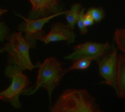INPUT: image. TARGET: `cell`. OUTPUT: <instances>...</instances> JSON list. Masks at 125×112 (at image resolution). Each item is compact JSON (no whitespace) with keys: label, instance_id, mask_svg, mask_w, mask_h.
Masks as SVG:
<instances>
[{"label":"cell","instance_id":"6da1fadb","mask_svg":"<svg viewBox=\"0 0 125 112\" xmlns=\"http://www.w3.org/2000/svg\"><path fill=\"white\" fill-rule=\"evenodd\" d=\"M83 89H67L56 99L51 112H101L100 106Z\"/></svg>","mask_w":125,"mask_h":112},{"label":"cell","instance_id":"7a4b0ae2","mask_svg":"<svg viewBox=\"0 0 125 112\" xmlns=\"http://www.w3.org/2000/svg\"><path fill=\"white\" fill-rule=\"evenodd\" d=\"M62 63L54 57L46 58L39 66L35 85L30 88H26L22 94L26 95H33L40 87H42L48 91L50 106H51V96L55 87L59 85L63 77L66 74L65 69H62Z\"/></svg>","mask_w":125,"mask_h":112},{"label":"cell","instance_id":"3957f363","mask_svg":"<svg viewBox=\"0 0 125 112\" xmlns=\"http://www.w3.org/2000/svg\"><path fill=\"white\" fill-rule=\"evenodd\" d=\"M7 41L8 42L4 44L3 50L7 52L8 64L15 65L22 71L26 69L31 71L40 66V63L34 65L30 60L29 51L32 47L24 39L23 32L19 31L10 34Z\"/></svg>","mask_w":125,"mask_h":112},{"label":"cell","instance_id":"277c9868","mask_svg":"<svg viewBox=\"0 0 125 112\" xmlns=\"http://www.w3.org/2000/svg\"><path fill=\"white\" fill-rule=\"evenodd\" d=\"M4 74L7 77L12 79V82L7 89L0 92V100L9 102L15 109H21L19 96L31 82L27 76L23 74V71L15 65L8 64Z\"/></svg>","mask_w":125,"mask_h":112},{"label":"cell","instance_id":"5b68a950","mask_svg":"<svg viewBox=\"0 0 125 112\" xmlns=\"http://www.w3.org/2000/svg\"><path fill=\"white\" fill-rule=\"evenodd\" d=\"M67 11L64 10L62 12H56V13L49 15V16H47L45 17H41V18H37V19H34V20L26 18L25 17L22 16L21 15L15 12L17 16H19L20 17L23 18L24 20L23 23H21L18 26V29L19 31L23 32L25 34V36H23L24 39L31 45L32 48L34 49L36 47L37 41L40 40V37H42V36L45 35V31H43V30H42L44 25L46 23H48L49 20H51L52 18H53L56 16H59L60 15L66 14Z\"/></svg>","mask_w":125,"mask_h":112},{"label":"cell","instance_id":"8992f818","mask_svg":"<svg viewBox=\"0 0 125 112\" xmlns=\"http://www.w3.org/2000/svg\"><path fill=\"white\" fill-rule=\"evenodd\" d=\"M117 55L118 49L115 47L114 43L111 49L106 52L97 63L99 65L100 75L105 79L103 82L99 84H105L111 86L116 91V95H119V90L116 82L117 75Z\"/></svg>","mask_w":125,"mask_h":112},{"label":"cell","instance_id":"52a82bcc","mask_svg":"<svg viewBox=\"0 0 125 112\" xmlns=\"http://www.w3.org/2000/svg\"><path fill=\"white\" fill-rule=\"evenodd\" d=\"M112 47L108 42L96 43L92 42H86L80 44L73 47L74 52L70 55L65 56L64 59L74 61L81 58H92L97 62L106 52Z\"/></svg>","mask_w":125,"mask_h":112},{"label":"cell","instance_id":"ba28073f","mask_svg":"<svg viewBox=\"0 0 125 112\" xmlns=\"http://www.w3.org/2000/svg\"><path fill=\"white\" fill-rule=\"evenodd\" d=\"M32 9L28 18L34 20L45 17L52 14L64 11V5L61 0H29Z\"/></svg>","mask_w":125,"mask_h":112},{"label":"cell","instance_id":"9c48e42d","mask_svg":"<svg viewBox=\"0 0 125 112\" xmlns=\"http://www.w3.org/2000/svg\"><path fill=\"white\" fill-rule=\"evenodd\" d=\"M75 34L68 26L62 23H56L52 25L51 31L48 34L40 37V40L43 42L45 44L57 41H67L70 44L73 43L75 40Z\"/></svg>","mask_w":125,"mask_h":112},{"label":"cell","instance_id":"30bf717a","mask_svg":"<svg viewBox=\"0 0 125 112\" xmlns=\"http://www.w3.org/2000/svg\"><path fill=\"white\" fill-rule=\"evenodd\" d=\"M116 82L119 90L118 97H125V54L117 55V75Z\"/></svg>","mask_w":125,"mask_h":112},{"label":"cell","instance_id":"8fae6325","mask_svg":"<svg viewBox=\"0 0 125 112\" xmlns=\"http://www.w3.org/2000/svg\"><path fill=\"white\" fill-rule=\"evenodd\" d=\"M82 4L81 3H75L71 5L70 10H67L66 12V19L68 23V26L74 30L75 26L77 23L78 18V14L82 8Z\"/></svg>","mask_w":125,"mask_h":112},{"label":"cell","instance_id":"7c38bea8","mask_svg":"<svg viewBox=\"0 0 125 112\" xmlns=\"http://www.w3.org/2000/svg\"><path fill=\"white\" fill-rule=\"evenodd\" d=\"M93 59L92 58H81L78 60H74V63H73L72 66H70L69 68L65 69V73L67 74L70 71L72 70H76V69H80V70H85L87 69L92 63Z\"/></svg>","mask_w":125,"mask_h":112},{"label":"cell","instance_id":"4fadbf2b","mask_svg":"<svg viewBox=\"0 0 125 112\" xmlns=\"http://www.w3.org/2000/svg\"><path fill=\"white\" fill-rule=\"evenodd\" d=\"M114 39L117 45V49L122 51V54L125 53V30L124 28H116L114 32Z\"/></svg>","mask_w":125,"mask_h":112},{"label":"cell","instance_id":"5bb4252c","mask_svg":"<svg viewBox=\"0 0 125 112\" xmlns=\"http://www.w3.org/2000/svg\"><path fill=\"white\" fill-rule=\"evenodd\" d=\"M86 14L89 15L97 23L103 20L105 16V12L103 7H91L88 9Z\"/></svg>","mask_w":125,"mask_h":112},{"label":"cell","instance_id":"9a60e30c","mask_svg":"<svg viewBox=\"0 0 125 112\" xmlns=\"http://www.w3.org/2000/svg\"><path fill=\"white\" fill-rule=\"evenodd\" d=\"M7 10L4 9L0 8V17L5 12H7ZM10 28L4 23H0V41L2 42L4 39L8 40L9 36H10Z\"/></svg>","mask_w":125,"mask_h":112},{"label":"cell","instance_id":"2e32d148","mask_svg":"<svg viewBox=\"0 0 125 112\" xmlns=\"http://www.w3.org/2000/svg\"><path fill=\"white\" fill-rule=\"evenodd\" d=\"M84 12H85V8L82 7L81 9L79 12L78 18V20H77V23H76L78 24V28H79V30H80V33L82 35H84V34H86L88 32V28L84 25V23H83Z\"/></svg>","mask_w":125,"mask_h":112},{"label":"cell","instance_id":"e0dca14e","mask_svg":"<svg viewBox=\"0 0 125 112\" xmlns=\"http://www.w3.org/2000/svg\"><path fill=\"white\" fill-rule=\"evenodd\" d=\"M83 23H84V25L87 27V26H92L94 23V21L89 15H88L86 14H84V15H83Z\"/></svg>","mask_w":125,"mask_h":112},{"label":"cell","instance_id":"ac0fdd59","mask_svg":"<svg viewBox=\"0 0 125 112\" xmlns=\"http://www.w3.org/2000/svg\"><path fill=\"white\" fill-rule=\"evenodd\" d=\"M4 52L3 48H0V52Z\"/></svg>","mask_w":125,"mask_h":112}]
</instances>
